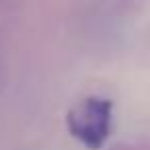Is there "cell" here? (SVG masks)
I'll return each mask as SVG.
<instances>
[{
	"instance_id": "1",
	"label": "cell",
	"mask_w": 150,
	"mask_h": 150,
	"mask_svg": "<svg viewBox=\"0 0 150 150\" xmlns=\"http://www.w3.org/2000/svg\"><path fill=\"white\" fill-rule=\"evenodd\" d=\"M111 107L113 105L107 99H99V97L84 99L80 105H76L68 113V117H66L68 132L76 140H80L84 146L99 150L109 136Z\"/></svg>"
}]
</instances>
